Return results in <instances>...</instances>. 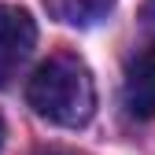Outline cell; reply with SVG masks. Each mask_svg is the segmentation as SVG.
Returning a JSON list of instances; mask_svg holds the SVG:
<instances>
[{"mask_svg": "<svg viewBox=\"0 0 155 155\" xmlns=\"http://www.w3.org/2000/svg\"><path fill=\"white\" fill-rule=\"evenodd\" d=\"M26 104L52 126L81 129L96 114V81L92 70L74 52H55L30 74Z\"/></svg>", "mask_w": 155, "mask_h": 155, "instance_id": "obj_1", "label": "cell"}, {"mask_svg": "<svg viewBox=\"0 0 155 155\" xmlns=\"http://www.w3.org/2000/svg\"><path fill=\"white\" fill-rule=\"evenodd\" d=\"M33 45H37V26L30 11L0 4V89L18 78V70L33 55Z\"/></svg>", "mask_w": 155, "mask_h": 155, "instance_id": "obj_2", "label": "cell"}, {"mask_svg": "<svg viewBox=\"0 0 155 155\" xmlns=\"http://www.w3.org/2000/svg\"><path fill=\"white\" fill-rule=\"evenodd\" d=\"M122 104L133 118H155V45L129 55L122 74Z\"/></svg>", "mask_w": 155, "mask_h": 155, "instance_id": "obj_3", "label": "cell"}, {"mask_svg": "<svg viewBox=\"0 0 155 155\" xmlns=\"http://www.w3.org/2000/svg\"><path fill=\"white\" fill-rule=\"evenodd\" d=\"M45 8H48V15L55 22L85 30V26L104 22L111 15V8H114V0H45Z\"/></svg>", "mask_w": 155, "mask_h": 155, "instance_id": "obj_4", "label": "cell"}, {"mask_svg": "<svg viewBox=\"0 0 155 155\" xmlns=\"http://www.w3.org/2000/svg\"><path fill=\"white\" fill-rule=\"evenodd\" d=\"M148 18H151V26H155V0H148Z\"/></svg>", "mask_w": 155, "mask_h": 155, "instance_id": "obj_5", "label": "cell"}, {"mask_svg": "<svg viewBox=\"0 0 155 155\" xmlns=\"http://www.w3.org/2000/svg\"><path fill=\"white\" fill-rule=\"evenodd\" d=\"M0 148H4V118H0Z\"/></svg>", "mask_w": 155, "mask_h": 155, "instance_id": "obj_6", "label": "cell"}, {"mask_svg": "<svg viewBox=\"0 0 155 155\" xmlns=\"http://www.w3.org/2000/svg\"><path fill=\"white\" fill-rule=\"evenodd\" d=\"M52 155H74V151H52Z\"/></svg>", "mask_w": 155, "mask_h": 155, "instance_id": "obj_7", "label": "cell"}]
</instances>
